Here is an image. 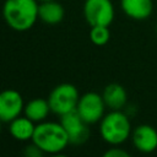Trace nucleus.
<instances>
[{
    "mask_svg": "<svg viewBox=\"0 0 157 157\" xmlns=\"http://www.w3.org/2000/svg\"><path fill=\"white\" fill-rule=\"evenodd\" d=\"M80 99L78 90L72 83H60L55 86L48 97V103L50 110L56 115H63L65 113L76 110Z\"/></svg>",
    "mask_w": 157,
    "mask_h": 157,
    "instance_id": "nucleus-4",
    "label": "nucleus"
},
{
    "mask_svg": "<svg viewBox=\"0 0 157 157\" xmlns=\"http://www.w3.org/2000/svg\"><path fill=\"white\" fill-rule=\"evenodd\" d=\"M31 141H33L44 152V155L61 153L70 144L69 136L61 123L47 120L37 123Z\"/></svg>",
    "mask_w": 157,
    "mask_h": 157,
    "instance_id": "nucleus-2",
    "label": "nucleus"
},
{
    "mask_svg": "<svg viewBox=\"0 0 157 157\" xmlns=\"http://www.w3.org/2000/svg\"><path fill=\"white\" fill-rule=\"evenodd\" d=\"M156 31H157V27H156Z\"/></svg>",
    "mask_w": 157,
    "mask_h": 157,
    "instance_id": "nucleus-20",
    "label": "nucleus"
},
{
    "mask_svg": "<svg viewBox=\"0 0 157 157\" xmlns=\"http://www.w3.org/2000/svg\"><path fill=\"white\" fill-rule=\"evenodd\" d=\"M60 123L64 126L70 144L72 145H81L86 142L90 137V129L88 125L76 110L65 113L60 115Z\"/></svg>",
    "mask_w": 157,
    "mask_h": 157,
    "instance_id": "nucleus-7",
    "label": "nucleus"
},
{
    "mask_svg": "<svg viewBox=\"0 0 157 157\" xmlns=\"http://www.w3.org/2000/svg\"><path fill=\"white\" fill-rule=\"evenodd\" d=\"M129 115L123 110H110L99 121V134L103 141L110 146H119L131 136Z\"/></svg>",
    "mask_w": 157,
    "mask_h": 157,
    "instance_id": "nucleus-3",
    "label": "nucleus"
},
{
    "mask_svg": "<svg viewBox=\"0 0 157 157\" xmlns=\"http://www.w3.org/2000/svg\"><path fill=\"white\" fill-rule=\"evenodd\" d=\"M9 124H10L9 131L15 140L21 141V142L32 140L34 130H36V123L33 120H31L26 115L23 117L20 115L15 118L13 120H11Z\"/></svg>",
    "mask_w": 157,
    "mask_h": 157,
    "instance_id": "nucleus-12",
    "label": "nucleus"
},
{
    "mask_svg": "<svg viewBox=\"0 0 157 157\" xmlns=\"http://www.w3.org/2000/svg\"><path fill=\"white\" fill-rule=\"evenodd\" d=\"M114 5L112 0H86L83 4V16L92 26H109L114 20Z\"/></svg>",
    "mask_w": 157,
    "mask_h": 157,
    "instance_id": "nucleus-5",
    "label": "nucleus"
},
{
    "mask_svg": "<svg viewBox=\"0 0 157 157\" xmlns=\"http://www.w3.org/2000/svg\"><path fill=\"white\" fill-rule=\"evenodd\" d=\"M25 102L22 94L13 90L7 88L0 92V121L10 123L23 113Z\"/></svg>",
    "mask_w": 157,
    "mask_h": 157,
    "instance_id": "nucleus-8",
    "label": "nucleus"
},
{
    "mask_svg": "<svg viewBox=\"0 0 157 157\" xmlns=\"http://www.w3.org/2000/svg\"><path fill=\"white\" fill-rule=\"evenodd\" d=\"M64 16H65V10L60 2H58L55 0L39 2L38 18L43 23L58 25L64 20Z\"/></svg>",
    "mask_w": 157,
    "mask_h": 157,
    "instance_id": "nucleus-13",
    "label": "nucleus"
},
{
    "mask_svg": "<svg viewBox=\"0 0 157 157\" xmlns=\"http://www.w3.org/2000/svg\"><path fill=\"white\" fill-rule=\"evenodd\" d=\"M39 2H43V1H50V0H38Z\"/></svg>",
    "mask_w": 157,
    "mask_h": 157,
    "instance_id": "nucleus-18",
    "label": "nucleus"
},
{
    "mask_svg": "<svg viewBox=\"0 0 157 157\" xmlns=\"http://www.w3.org/2000/svg\"><path fill=\"white\" fill-rule=\"evenodd\" d=\"M0 132H1V121H0Z\"/></svg>",
    "mask_w": 157,
    "mask_h": 157,
    "instance_id": "nucleus-19",
    "label": "nucleus"
},
{
    "mask_svg": "<svg viewBox=\"0 0 157 157\" xmlns=\"http://www.w3.org/2000/svg\"><path fill=\"white\" fill-rule=\"evenodd\" d=\"M103 101L110 110H121L128 102V93L119 83H109L104 87L102 93Z\"/></svg>",
    "mask_w": 157,
    "mask_h": 157,
    "instance_id": "nucleus-11",
    "label": "nucleus"
},
{
    "mask_svg": "<svg viewBox=\"0 0 157 157\" xmlns=\"http://www.w3.org/2000/svg\"><path fill=\"white\" fill-rule=\"evenodd\" d=\"M50 112L52 110L48 99L44 98H33L29 102L25 103V108H23V114L34 123L44 121Z\"/></svg>",
    "mask_w": 157,
    "mask_h": 157,
    "instance_id": "nucleus-14",
    "label": "nucleus"
},
{
    "mask_svg": "<svg viewBox=\"0 0 157 157\" xmlns=\"http://www.w3.org/2000/svg\"><path fill=\"white\" fill-rule=\"evenodd\" d=\"M104 157H129V153L121 147L113 146L104 152Z\"/></svg>",
    "mask_w": 157,
    "mask_h": 157,
    "instance_id": "nucleus-17",
    "label": "nucleus"
},
{
    "mask_svg": "<svg viewBox=\"0 0 157 157\" xmlns=\"http://www.w3.org/2000/svg\"><path fill=\"white\" fill-rule=\"evenodd\" d=\"M23 155L26 157H42L44 155V152L33 142L31 141L29 145H26L23 148Z\"/></svg>",
    "mask_w": 157,
    "mask_h": 157,
    "instance_id": "nucleus-16",
    "label": "nucleus"
},
{
    "mask_svg": "<svg viewBox=\"0 0 157 157\" xmlns=\"http://www.w3.org/2000/svg\"><path fill=\"white\" fill-rule=\"evenodd\" d=\"M105 103L102 94L97 92H86L80 96L76 112L87 124H96L104 117Z\"/></svg>",
    "mask_w": 157,
    "mask_h": 157,
    "instance_id": "nucleus-6",
    "label": "nucleus"
},
{
    "mask_svg": "<svg viewBox=\"0 0 157 157\" xmlns=\"http://www.w3.org/2000/svg\"><path fill=\"white\" fill-rule=\"evenodd\" d=\"M38 0H5L2 17L6 25L17 32L31 29L38 18Z\"/></svg>",
    "mask_w": 157,
    "mask_h": 157,
    "instance_id": "nucleus-1",
    "label": "nucleus"
},
{
    "mask_svg": "<svg viewBox=\"0 0 157 157\" xmlns=\"http://www.w3.org/2000/svg\"><path fill=\"white\" fill-rule=\"evenodd\" d=\"M130 139L135 148L142 153H150L157 148V130L152 125H137L131 131Z\"/></svg>",
    "mask_w": 157,
    "mask_h": 157,
    "instance_id": "nucleus-9",
    "label": "nucleus"
},
{
    "mask_svg": "<svg viewBox=\"0 0 157 157\" xmlns=\"http://www.w3.org/2000/svg\"><path fill=\"white\" fill-rule=\"evenodd\" d=\"M110 32L109 26H92L90 29V39L93 44L101 47L109 42Z\"/></svg>",
    "mask_w": 157,
    "mask_h": 157,
    "instance_id": "nucleus-15",
    "label": "nucleus"
},
{
    "mask_svg": "<svg viewBox=\"0 0 157 157\" xmlns=\"http://www.w3.org/2000/svg\"><path fill=\"white\" fill-rule=\"evenodd\" d=\"M123 12L132 20H146L153 11L152 0H120Z\"/></svg>",
    "mask_w": 157,
    "mask_h": 157,
    "instance_id": "nucleus-10",
    "label": "nucleus"
}]
</instances>
